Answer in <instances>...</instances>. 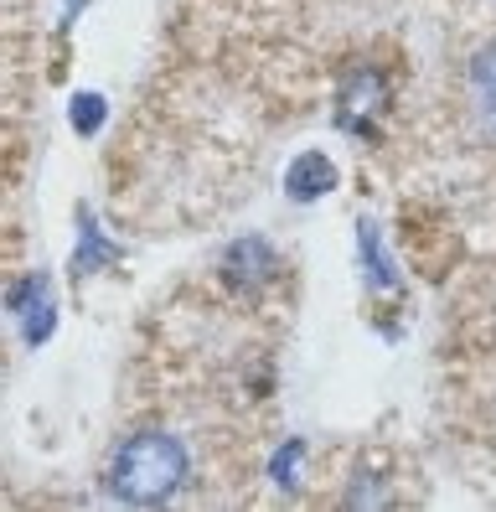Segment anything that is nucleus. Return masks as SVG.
<instances>
[{
  "label": "nucleus",
  "instance_id": "nucleus-8",
  "mask_svg": "<svg viewBox=\"0 0 496 512\" xmlns=\"http://www.w3.org/2000/svg\"><path fill=\"white\" fill-rule=\"evenodd\" d=\"M119 264H124V249L99 228V218H93L88 207H78V244H73V259H68L73 280H93V275L119 269Z\"/></svg>",
  "mask_w": 496,
  "mask_h": 512
},
{
  "label": "nucleus",
  "instance_id": "nucleus-2",
  "mask_svg": "<svg viewBox=\"0 0 496 512\" xmlns=\"http://www.w3.org/2000/svg\"><path fill=\"white\" fill-rule=\"evenodd\" d=\"M388 114H393V73L378 57H352V63L336 73V99H331L336 130L357 145H367V150H378Z\"/></svg>",
  "mask_w": 496,
  "mask_h": 512
},
{
  "label": "nucleus",
  "instance_id": "nucleus-6",
  "mask_svg": "<svg viewBox=\"0 0 496 512\" xmlns=\"http://www.w3.org/2000/svg\"><path fill=\"white\" fill-rule=\"evenodd\" d=\"M279 187H285L290 202L310 207V202H321L341 187V171H336V161L326 156V150H295L285 176H279Z\"/></svg>",
  "mask_w": 496,
  "mask_h": 512
},
{
  "label": "nucleus",
  "instance_id": "nucleus-7",
  "mask_svg": "<svg viewBox=\"0 0 496 512\" xmlns=\"http://www.w3.org/2000/svg\"><path fill=\"white\" fill-rule=\"evenodd\" d=\"M357 264H362V285L372 295H403V275L388 254V238L372 218H357Z\"/></svg>",
  "mask_w": 496,
  "mask_h": 512
},
{
  "label": "nucleus",
  "instance_id": "nucleus-10",
  "mask_svg": "<svg viewBox=\"0 0 496 512\" xmlns=\"http://www.w3.org/2000/svg\"><path fill=\"white\" fill-rule=\"evenodd\" d=\"M305 456H310V445H305L300 435H290V440H279V445H274V456H269V481H274L279 492H300Z\"/></svg>",
  "mask_w": 496,
  "mask_h": 512
},
{
  "label": "nucleus",
  "instance_id": "nucleus-5",
  "mask_svg": "<svg viewBox=\"0 0 496 512\" xmlns=\"http://www.w3.org/2000/svg\"><path fill=\"white\" fill-rule=\"evenodd\" d=\"M465 94H471V125L481 145L496 150V37L476 42L465 57Z\"/></svg>",
  "mask_w": 496,
  "mask_h": 512
},
{
  "label": "nucleus",
  "instance_id": "nucleus-9",
  "mask_svg": "<svg viewBox=\"0 0 496 512\" xmlns=\"http://www.w3.org/2000/svg\"><path fill=\"white\" fill-rule=\"evenodd\" d=\"M398 497H393V481H388V471H378V466H357L352 476H347V487H341V507H352V512H378V507H393Z\"/></svg>",
  "mask_w": 496,
  "mask_h": 512
},
{
  "label": "nucleus",
  "instance_id": "nucleus-12",
  "mask_svg": "<svg viewBox=\"0 0 496 512\" xmlns=\"http://www.w3.org/2000/svg\"><path fill=\"white\" fill-rule=\"evenodd\" d=\"M83 6H93V0H62V32H68V26L78 21V11Z\"/></svg>",
  "mask_w": 496,
  "mask_h": 512
},
{
  "label": "nucleus",
  "instance_id": "nucleus-3",
  "mask_svg": "<svg viewBox=\"0 0 496 512\" xmlns=\"http://www.w3.org/2000/svg\"><path fill=\"white\" fill-rule=\"evenodd\" d=\"M285 280H290V259L279 254V244L264 233H238L223 244V254H217V285L238 300H264Z\"/></svg>",
  "mask_w": 496,
  "mask_h": 512
},
{
  "label": "nucleus",
  "instance_id": "nucleus-1",
  "mask_svg": "<svg viewBox=\"0 0 496 512\" xmlns=\"http://www.w3.org/2000/svg\"><path fill=\"white\" fill-rule=\"evenodd\" d=\"M99 481L124 507H166L192 487V450L171 430H130L109 445Z\"/></svg>",
  "mask_w": 496,
  "mask_h": 512
},
{
  "label": "nucleus",
  "instance_id": "nucleus-4",
  "mask_svg": "<svg viewBox=\"0 0 496 512\" xmlns=\"http://www.w3.org/2000/svg\"><path fill=\"white\" fill-rule=\"evenodd\" d=\"M6 316H16V331H21V347H47L52 331H57V295H52V275L42 269H26V275L11 280L6 290Z\"/></svg>",
  "mask_w": 496,
  "mask_h": 512
},
{
  "label": "nucleus",
  "instance_id": "nucleus-11",
  "mask_svg": "<svg viewBox=\"0 0 496 512\" xmlns=\"http://www.w3.org/2000/svg\"><path fill=\"white\" fill-rule=\"evenodd\" d=\"M104 119H109V99L104 94H73V104H68V125H73V135L78 140H93L104 130Z\"/></svg>",
  "mask_w": 496,
  "mask_h": 512
}]
</instances>
